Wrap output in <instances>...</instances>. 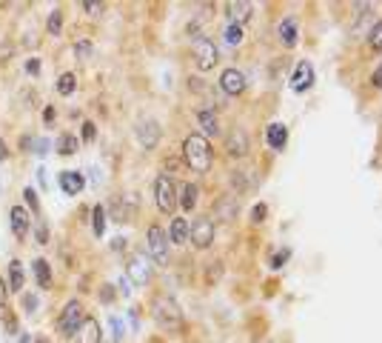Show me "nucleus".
<instances>
[{
    "instance_id": "obj_32",
    "label": "nucleus",
    "mask_w": 382,
    "mask_h": 343,
    "mask_svg": "<svg viewBox=\"0 0 382 343\" xmlns=\"http://www.w3.org/2000/svg\"><path fill=\"white\" fill-rule=\"evenodd\" d=\"M80 6H83V12H89V15H100V12L106 9L103 3H98V0H83Z\"/></svg>"
},
{
    "instance_id": "obj_14",
    "label": "nucleus",
    "mask_w": 382,
    "mask_h": 343,
    "mask_svg": "<svg viewBox=\"0 0 382 343\" xmlns=\"http://www.w3.org/2000/svg\"><path fill=\"white\" fill-rule=\"evenodd\" d=\"M266 141H269V146L274 152H282L285 143H289V126H285V123H271L266 129Z\"/></svg>"
},
{
    "instance_id": "obj_28",
    "label": "nucleus",
    "mask_w": 382,
    "mask_h": 343,
    "mask_svg": "<svg viewBox=\"0 0 382 343\" xmlns=\"http://www.w3.org/2000/svg\"><path fill=\"white\" fill-rule=\"evenodd\" d=\"M226 43H228V46H240V43H243V26H237V23H228V26H226Z\"/></svg>"
},
{
    "instance_id": "obj_26",
    "label": "nucleus",
    "mask_w": 382,
    "mask_h": 343,
    "mask_svg": "<svg viewBox=\"0 0 382 343\" xmlns=\"http://www.w3.org/2000/svg\"><path fill=\"white\" fill-rule=\"evenodd\" d=\"M78 152V137L75 134H60L57 137V155H75Z\"/></svg>"
},
{
    "instance_id": "obj_27",
    "label": "nucleus",
    "mask_w": 382,
    "mask_h": 343,
    "mask_svg": "<svg viewBox=\"0 0 382 343\" xmlns=\"http://www.w3.org/2000/svg\"><path fill=\"white\" fill-rule=\"evenodd\" d=\"M91 220H94V235H103L106 232V209L103 206H94V212H91Z\"/></svg>"
},
{
    "instance_id": "obj_12",
    "label": "nucleus",
    "mask_w": 382,
    "mask_h": 343,
    "mask_svg": "<svg viewBox=\"0 0 382 343\" xmlns=\"http://www.w3.org/2000/svg\"><path fill=\"white\" fill-rule=\"evenodd\" d=\"M226 152L231 157H246L248 155V134L243 129H234L228 137H226Z\"/></svg>"
},
{
    "instance_id": "obj_46",
    "label": "nucleus",
    "mask_w": 382,
    "mask_h": 343,
    "mask_svg": "<svg viewBox=\"0 0 382 343\" xmlns=\"http://www.w3.org/2000/svg\"><path fill=\"white\" fill-rule=\"evenodd\" d=\"M6 157H9V152H6V143L0 141V160H6Z\"/></svg>"
},
{
    "instance_id": "obj_15",
    "label": "nucleus",
    "mask_w": 382,
    "mask_h": 343,
    "mask_svg": "<svg viewBox=\"0 0 382 343\" xmlns=\"http://www.w3.org/2000/svg\"><path fill=\"white\" fill-rule=\"evenodd\" d=\"M83 186H86V180H83V175H80V172H60V189H63L69 197L80 195V192H83Z\"/></svg>"
},
{
    "instance_id": "obj_17",
    "label": "nucleus",
    "mask_w": 382,
    "mask_h": 343,
    "mask_svg": "<svg viewBox=\"0 0 382 343\" xmlns=\"http://www.w3.org/2000/svg\"><path fill=\"white\" fill-rule=\"evenodd\" d=\"M277 35H280V43L282 46H289V49H291V46H297V20L294 17H285L282 23H280V29H277Z\"/></svg>"
},
{
    "instance_id": "obj_47",
    "label": "nucleus",
    "mask_w": 382,
    "mask_h": 343,
    "mask_svg": "<svg viewBox=\"0 0 382 343\" xmlns=\"http://www.w3.org/2000/svg\"><path fill=\"white\" fill-rule=\"evenodd\" d=\"M35 343H49V340H43V337H37V340H35Z\"/></svg>"
},
{
    "instance_id": "obj_40",
    "label": "nucleus",
    "mask_w": 382,
    "mask_h": 343,
    "mask_svg": "<svg viewBox=\"0 0 382 343\" xmlns=\"http://www.w3.org/2000/svg\"><path fill=\"white\" fill-rule=\"evenodd\" d=\"M111 332H114V337H123V324L117 317H111Z\"/></svg>"
},
{
    "instance_id": "obj_29",
    "label": "nucleus",
    "mask_w": 382,
    "mask_h": 343,
    "mask_svg": "<svg viewBox=\"0 0 382 343\" xmlns=\"http://www.w3.org/2000/svg\"><path fill=\"white\" fill-rule=\"evenodd\" d=\"M368 46H371V49H376V52H382V20L374 23V29L368 35Z\"/></svg>"
},
{
    "instance_id": "obj_44",
    "label": "nucleus",
    "mask_w": 382,
    "mask_h": 343,
    "mask_svg": "<svg viewBox=\"0 0 382 343\" xmlns=\"http://www.w3.org/2000/svg\"><path fill=\"white\" fill-rule=\"evenodd\" d=\"M43 121H49V123L55 121V109H52V106H49V109H46V112H43Z\"/></svg>"
},
{
    "instance_id": "obj_1",
    "label": "nucleus",
    "mask_w": 382,
    "mask_h": 343,
    "mask_svg": "<svg viewBox=\"0 0 382 343\" xmlns=\"http://www.w3.org/2000/svg\"><path fill=\"white\" fill-rule=\"evenodd\" d=\"M183 157L194 172H208L211 169V146L203 134H188L183 143Z\"/></svg>"
},
{
    "instance_id": "obj_13",
    "label": "nucleus",
    "mask_w": 382,
    "mask_h": 343,
    "mask_svg": "<svg viewBox=\"0 0 382 343\" xmlns=\"http://www.w3.org/2000/svg\"><path fill=\"white\" fill-rule=\"evenodd\" d=\"M9 220H12V232H15V238H26L29 235V226H32V220H29V212L23 209V206H12V212H9Z\"/></svg>"
},
{
    "instance_id": "obj_43",
    "label": "nucleus",
    "mask_w": 382,
    "mask_h": 343,
    "mask_svg": "<svg viewBox=\"0 0 382 343\" xmlns=\"http://www.w3.org/2000/svg\"><path fill=\"white\" fill-rule=\"evenodd\" d=\"M100 297H103V304H109L111 297H114V292H111V286H103V292H100Z\"/></svg>"
},
{
    "instance_id": "obj_4",
    "label": "nucleus",
    "mask_w": 382,
    "mask_h": 343,
    "mask_svg": "<svg viewBox=\"0 0 382 343\" xmlns=\"http://www.w3.org/2000/svg\"><path fill=\"white\" fill-rule=\"evenodd\" d=\"M80 324H83V306H80V301H69L66 309H63L60 317H57V332H60L63 337L78 335Z\"/></svg>"
},
{
    "instance_id": "obj_7",
    "label": "nucleus",
    "mask_w": 382,
    "mask_h": 343,
    "mask_svg": "<svg viewBox=\"0 0 382 343\" xmlns=\"http://www.w3.org/2000/svg\"><path fill=\"white\" fill-rule=\"evenodd\" d=\"M188 238L197 249H208L214 243V223L208 218H197L194 223L188 226Z\"/></svg>"
},
{
    "instance_id": "obj_41",
    "label": "nucleus",
    "mask_w": 382,
    "mask_h": 343,
    "mask_svg": "<svg viewBox=\"0 0 382 343\" xmlns=\"http://www.w3.org/2000/svg\"><path fill=\"white\" fill-rule=\"evenodd\" d=\"M6 283H3V278H0V312H3V306H6Z\"/></svg>"
},
{
    "instance_id": "obj_30",
    "label": "nucleus",
    "mask_w": 382,
    "mask_h": 343,
    "mask_svg": "<svg viewBox=\"0 0 382 343\" xmlns=\"http://www.w3.org/2000/svg\"><path fill=\"white\" fill-rule=\"evenodd\" d=\"M266 215H269V206L266 203H257L254 209H251V220L254 223H262V220H266Z\"/></svg>"
},
{
    "instance_id": "obj_2",
    "label": "nucleus",
    "mask_w": 382,
    "mask_h": 343,
    "mask_svg": "<svg viewBox=\"0 0 382 343\" xmlns=\"http://www.w3.org/2000/svg\"><path fill=\"white\" fill-rule=\"evenodd\" d=\"M154 320H157V326L165 329V332H177L183 326V312L177 306V301H172V297H157L154 306Z\"/></svg>"
},
{
    "instance_id": "obj_42",
    "label": "nucleus",
    "mask_w": 382,
    "mask_h": 343,
    "mask_svg": "<svg viewBox=\"0 0 382 343\" xmlns=\"http://www.w3.org/2000/svg\"><path fill=\"white\" fill-rule=\"evenodd\" d=\"M26 309H29V312L37 309V297H35V294H26Z\"/></svg>"
},
{
    "instance_id": "obj_21",
    "label": "nucleus",
    "mask_w": 382,
    "mask_h": 343,
    "mask_svg": "<svg viewBox=\"0 0 382 343\" xmlns=\"http://www.w3.org/2000/svg\"><path fill=\"white\" fill-rule=\"evenodd\" d=\"M197 195H200V189L194 186V183H183V189H180V197H177V203L183 206L185 212H191L197 206Z\"/></svg>"
},
{
    "instance_id": "obj_45",
    "label": "nucleus",
    "mask_w": 382,
    "mask_h": 343,
    "mask_svg": "<svg viewBox=\"0 0 382 343\" xmlns=\"http://www.w3.org/2000/svg\"><path fill=\"white\" fill-rule=\"evenodd\" d=\"M17 343H32V337H29L26 332H20V335H17Z\"/></svg>"
},
{
    "instance_id": "obj_31",
    "label": "nucleus",
    "mask_w": 382,
    "mask_h": 343,
    "mask_svg": "<svg viewBox=\"0 0 382 343\" xmlns=\"http://www.w3.org/2000/svg\"><path fill=\"white\" fill-rule=\"evenodd\" d=\"M60 23H63V12H52V17H49V35H60Z\"/></svg>"
},
{
    "instance_id": "obj_18",
    "label": "nucleus",
    "mask_w": 382,
    "mask_h": 343,
    "mask_svg": "<svg viewBox=\"0 0 382 343\" xmlns=\"http://www.w3.org/2000/svg\"><path fill=\"white\" fill-rule=\"evenodd\" d=\"M251 12H254V3H246V0H240V3H228L231 23H237V26H243L246 20H251Z\"/></svg>"
},
{
    "instance_id": "obj_5",
    "label": "nucleus",
    "mask_w": 382,
    "mask_h": 343,
    "mask_svg": "<svg viewBox=\"0 0 382 343\" xmlns=\"http://www.w3.org/2000/svg\"><path fill=\"white\" fill-rule=\"evenodd\" d=\"M191 52H194V60H197L200 72H208V69H214V63H217V58H220L217 46H214V40H208V37H194Z\"/></svg>"
},
{
    "instance_id": "obj_6",
    "label": "nucleus",
    "mask_w": 382,
    "mask_h": 343,
    "mask_svg": "<svg viewBox=\"0 0 382 343\" xmlns=\"http://www.w3.org/2000/svg\"><path fill=\"white\" fill-rule=\"evenodd\" d=\"M146 243H149V255H152L157 263H165V261H169V235H165L160 226H149Z\"/></svg>"
},
{
    "instance_id": "obj_11",
    "label": "nucleus",
    "mask_w": 382,
    "mask_h": 343,
    "mask_svg": "<svg viewBox=\"0 0 382 343\" xmlns=\"http://www.w3.org/2000/svg\"><path fill=\"white\" fill-rule=\"evenodd\" d=\"M129 278H131L137 286L149 283V278H152V263H149L146 255H134V258L129 261Z\"/></svg>"
},
{
    "instance_id": "obj_36",
    "label": "nucleus",
    "mask_w": 382,
    "mask_h": 343,
    "mask_svg": "<svg viewBox=\"0 0 382 343\" xmlns=\"http://www.w3.org/2000/svg\"><path fill=\"white\" fill-rule=\"evenodd\" d=\"M23 197H26V203H29V206H32V209H37V192H35V189H32V186H29V189H26V192H23Z\"/></svg>"
},
{
    "instance_id": "obj_38",
    "label": "nucleus",
    "mask_w": 382,
    "mask_h": 343,
    "mask_svg": "<svg viewBox=\"0 0 382 343\" xmlns=\"http://www.w3.org/2000/svg\"><path fill=\"white\" fill-rule=\"evenodd\" d=\"M35 238H37V243H46V240H49V229H46L43 223L37 226V232H35Z\"/></svg>"
},
{
    "instance_id": "obj_39",
    "label": "nucleus",
    "mask_w": 382,
    "mask_h": 343,
    "mask_svg": "<svg viewBox=\"0 0 382 343\" xmlns=\"http://www.w3.org/2000/svg\"><path fill=\"white\" fill-rule=\"evenodd\" d=\"M26 72H29V75H37V72H40V60H37V58H29Z\"/></svg>"
},
{
    "instance_id": "obj_16",
    "label": "nucleus",
    "mask_w": 382,
    "mask_h": 343,
    "mask_svg": "<svg viewBox=\"0 0 382 343\" xmlns=\"http://www.w3.org/2000/svg\"><path fill=\"white\" fill-rule=\"evenodd\" d=\"M78 343H100V324L94 317H83L78 329Z\"/></svg>"
},
{
    "instance_id": "obj_22",
    "label": "nucleus",
    "mask_w": 382,
    "mask_h": 343,
    "mask_svg": "<svg viewBox=\"0 0 382 343\" xmlns=\"http://www.w3.org/2000/svg\"><path fill=\"white\" fill-rule=\"evenodd\" d=\"M169 240H172V243H180V246L188 240V220H185V218H174V220H172Z\"/></svg>"
},
{
    "instance_id": "obj_8",
    "label": "nucleus",
    "mask_w": 382,
    "mask_h": 343,
    "mask_svg": "<svg viewBox=\"0 0 382 343\" xmlns=\"http://www.w3.org/2000/svg\"><path fill=\"white\" fill-rule=\"evenodd\" d=\"M220 89L226 91L228 98H237V95H243L246 91V75L240 72V69H226V72L220 75Z\"/></svg>"
},
{
    "instance_id": "obj_34",
    "label": "nucleus",
    "mask_w": 382,
    "mask_h": 343,
    "mask_svg": "<svg viewBox=\"0 0 382 343\" xmlns=\"http://www.w3.org/2000/svg\"><path fill=\"white\" fill-rule=\"evenodd\" d=\"M289 255H291V252H289V249H282V252H277V255H274V261H271V266H274V269H280V266H282L285 261H289Z\"/></svg>"
},
{
    "instance_id": "obj_3",
    "label": "nucleus",
    "mask_w": 382,
    "mask_h": 343,
    "mask_svg": "<svg viewBox=\"0 0 382 343\" xmlns=\"http://www.w3.org/2000/svg\"><path fill=\"white\" fill-rule=\"evenodd\" d=\"M154 200H157V209L160 212H174V206H177V189H174V180L169 175H160L154 180Z\"/></svg>"
},
{
    "instance_id": "obj_23",
    "label": "nucleus",
    "mask_w": 382,
    "mask_h": 343,
    "mask_svg": "<svg viewBox=\"0 0 382 343\" xmlns=\"http://www.w3.org/2000/svg\"><path fill=\"white\" fill-rule=\"evenodd\" d=\"M35 281H37L40 289H49L52 286V269H49V263H46L43 258L35 261Z\"/></svg>"
},
{
    "instance_id": "obj_10",
    "label": "nucleus",
    "mask_w": 382,
    "mask_h": 343,
    "mask_svg": "<svg viewBox=\"0 0 382 343\" xmlns=\"http://www.w3.org/2000/svg\"><path fill=\"white\" fill-rule=\"evenodd\" d=\"M314 86V66L308 63V60H300L294 66V75H291V89L294 91H305V89H311Z\"/></svg>"
},
{
    "instance_id": "obj_25",
    "label": "nucleus",
    "mask_w": 382,
    "mask_h": 343,
    "mask_svg": "<svg viewBox=\"0 0 382 343\" xmlns=\"http://www.w3.org/2000/svg\"><path fill=\"white\" fill-rule=\"evenodd\" d=\"M75 89H78V80H75V75H71V72H63L57 78V95L69 98V95H75Z\"/></svg>"
},
{
    "instance_id": "obj_9",
    "label": "nucleus",
    "mask_w": 382,
    "mask_h": 343,
    "mask_svg": "<svg viewBox=\"0 0 382 343\" xmlns=\"http://www.w3.org/2000/svg\"><path fill=\"white\" fill-rule=\"evenodd\" d=\"M134 132H137V141H140V146H143V149H154V146H157V141H160V123H157V121H152V118L140 121Z\"/></svg>"
},
{
    "instance_id": "obj_24",
    "label": "nucleus",
    "mask_w": 382,
    "mask_h": 343,
    "mask_svg": "<svg viewBox=\"0 0 382 343\" xmlns=\"http://www.w3.org/2000/svg\"><path fill=\"white\" fill-rule=\"evenodd\" d=\"M9 278H12V289L15 292H23V286H26V272H23V263L20 261H12L9 263Z\"/></svg>"
},
{
    "instance_id": "obj_20",
    "label": "nucleus",
    "mask_w": 382,
    "mask_h": 343,
    "mask_svg": "<svg viewBox=\"0 0 382 343\" xmlns=\"http://www.w3.org/2000/svg\"><path fill=\"white\" fill-rule=\"evenodd\" d=\"M20 149H26V152H32V155H46V152H49L52 149V143L49 141H46V137H20Z\"/></svg>"
},
{
    "instance_id": "obj_19",
    "label": "nucleus",
    "mask_w": 382,
    "mask_h": 343,
    "mask_svg": "<svg viewBox=\"0 0 382 343\" xmlns=\"http://www.w3.org/2000/svg\"><path fill=\"white\" fill-rule=\"evenodd\" d=\"M197 123L206 134H217L220 132V121H217V114H214V109H200L197 112Z\"/></svg>"
},
{
    "instance_id": "obj_33",
    "label": "nucleus",
    "mask_w": 382,
    "mask_h": 343,
    "mask_svg": "<svg viewBox=\"0 0 382 343\" xmlns=\"http://www.w3.org/2000/svg\"><path fill=\"white\" fill-rule=\"evenodd\" d=\"M94 137H98V129H94V123H91V121H86V123H83V141H86V143H91Z\"/></svg>"
},
{
    "instance_id": "obj_35",
    "label": "nucleus",
    "mask_w": 382,
    "mask_h": 343,
    "mask_svg": "<svg viewBox=\"0 0 382 343\" xmlns=\"http://www.w3.org/2000/svg\"><path fill=\"white\" fill-rule=\"evenodd\" d=\"M89 52H91V43H89V40H80V43H78V58L83 60V58H89Z\"/></svg>"
},
{
    "instance_id": "obj_37",
    "label": "nucleus",
    "mask_w": 382,
    "mask_h": 343,
    "mask_svg": "<svg viewBox=\"0 0 382 343\" xmlns=\"http://www.w3.org/2000/svg\"><path fill=\"white\" fill-rule=\"evenodd\" d=\"M371 83H374L376 89H382V60H379V66L374 69V75H371Z\"/></svg>"
}]
</instances>
